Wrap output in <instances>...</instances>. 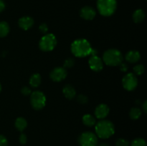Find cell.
<instances>
[{
    "instance_id": "cell-1",
    "label": "cell",
    "mask_w": 147,
    "mask_h": 146,
    "mask_svg": "<svg viewBox=\"0 0 147 146\" xmlns=\"http://www.w3.org/2000/svg\"><path fill=\"white\" fill-rule=\"evenodd\" d=\"M92 47L90 42L85 39H78L71 44L70 50L74 56L85 57L91 54Z\"/></svg>"
},
{
    "instance_id": "cell-2",
    "label": "cell",
    "mask_w": 147,
    "mask_h": 146,
    "mask_svg": "<svg viewBox=\"0 0 147 146\" xmlns=\"http://www.w3.org/2000/svg\"><path fill=\"white\" fill-rule=\"evenodd\" d=\"M96 135L102 139L109 138L115 133V127L113 123L109 120H101L96 123Z\"/></svg>"
},
{
    "instance_id": "cell-3",
    "label": "cell",
    "mask_w": 147,
    "mask_h": 146,
    "mask_svg": "<svg viewBox=\"0 0 147 146\" xmlns=\"http://www.w3.org/2000/svg\"><path fill=\"white\" fill-rule=\"evenodd\" d=\"M103 60L106 64L111 67L119 66L123 60L122 53L116 49H110L106 50L103 55Z\"/></svg>"
},
{
    "instance_id": "cell-4",
    "label": "cell",
    "mask_w": 147,
    "mask_h": 146,
    "mask_svg": "<svg viewBox=\"0 0 147 146\" xmlns=\"http://www.w3.org/2000/svg\"><path fill=\"white\" fill-rule=\"evenodd\" d=\"M117 7L116 0H98L97 8L99 13L104 17H110L114 14Z\"/></svg>"
},
{
    "instance_id": "cell-5",
    "label": "cell",
    "mask_w": 147,
    "mask_h": 146,
    "mask_svg": "<svg viewBox=\"0 0 147 146\" xmlns=\"http://www.w3.org/2000/svg\"><path fill=\"white\" fill-rule=\"evenodd\" d=\"M57 45V39L53 34H45L39 42V47L43 52H50Z\"/></svg>"
},
{
    "instance_id": "cell-6",
    "label": "cell",
    "mask_w": 147,
    "mask_h": 146,
    "mask_svg": "<svg viewBox=\"0 0 147 146\" xmlns=\"http://www.w3.org/2000/svg\"><path fill=\"white\" fill-rule=\"evenodd\" d=\"M30 103L32 108L34 110H42L46 104L45 95L40 91L32 92L30 94Z\"/></svg>"
},
{
    "instance_id": "cell-7",
    "label": "cell",
    "mask_w": 147,
    "mask_h": 146,
    "mask_svg": "<svg viewBox=\"0 0 147 146\" xmlns=\"http://www.w3.org/2000/svg\"><path fill=\"white\" fill-rule=\"evenodd\" d=\"M78 143L80 146H97L98 137L92 132H85L79 137Z\"/></svg>"
},
{
    "instance_id": "cell-8",
    "label": "cell",
    "mask_w": 147,
    "mask_h": 146,
    "mask_svg": "<svg viewBox=\"0 0 147 146\" xmlns=\"http://www.w3.org/2000/svg\"><path fill=\"white\" fill-rule=\"evenodd\" d=\"M122 84L125 90L128 91H133L138 85V80L136 74L134 73H128L122 80Z\"/></svg>"
},
{
    "instance_id": "cell-9",
    "label": "cell",
    "mask_w": 147,
    "mask_h": 146,
    "mask_svg": "<svg viewBox=\"0 0 147 146\" xmlns=\"http://www.w3.org/2000/svg\"><path fill=\"white\" fill-rule=\"evenodd\" d=\"M67 70L64 67H57L53 69L50 74L51 80L54 82H60L67 77Z\"/></svg>"
},
{
    "instance_id": "cell-10",
    "label": "cell",
    "mask_w": 147,
    "mask_h": 146,
    "mask_svg": "<svg viewBox=\"0 0 147 146\" xmlns=\"http://www.w3.org/2000/svg\"><path fill=\"white\" fill-rule=\"evenodd\" d=\"M88 64L90 68L94 72H100L103 70V61L97 55H91L88 60Z\"/></svg>"
},
{
    "instance_id": "cell-11",
    "label": "cell",
    "mask_w": 147,
    "mask_h": 146,
    "mask_svg": "<svg viewBox=\"0 0 147 146\" xmlns=\"http://www.w3.org/2000/svg\"><path fill=\"white\" fill-rule=\"evenodd\" d=\"M80 17L83 19L86 20H92L95 18L96 15V10L91 7H88V6H86V7H83V8L80 9Z\"/></svg>"
},
{
    "instance_id": "cell-12",
    "label": "cell",
    "mask_w": 147,
    "mask_h": 146,
    "mask_svg": "<svg viewBox=\"0 0 147 146\" xmlns=\"http://www.w3.org/2000/svg\"><path fill=\"white\" fill-rule=\"evenodd\" d=\"M109 111H110V110H109V107L107 104H100L98 105L95 110V115L98 119L102 120V119H104L107 117Z\"/></svg>"
},
{
    "instance_id": "cell-13",
    "label": "cell",
    "mask_w": 147,
    "mask_h": 146,
    "mask_svg": "<svg viewBox=\"0 0 147 146\" xmlns=\"http://www.w3.org/2000/svg\"><path fill=\"white\" fill-rule=\"evenodd\" d=\"M19 27L23 30H28L34 24V19L28 16L21 17L18 21Z\"/></svg>"
},
{
    "instance_id": "cell-14",
    "label": "cell",
    "mask_w": 147,
    "mask_h": 146,
    "mask_svg": "<svg viewBox=\"0 0 147 146\" xmlns=\"http://www.w3.org/2000/svg\"><path fill=\"white\" fill-rule=\"evenodd\" d=\"M125 59L126 61L130 63H136L141 59V54L136 50H131L126 53Z\"/></svg>"
},
{
    "instance_id": "cell-15",
    "label": "cell",
    "mask_w": 147,
    "mask_h": 146,
    "mask_svg": "<svg viewBox=\"0 0 147 146\" xmlns=\"http://www.w3.org/2000/svg\"><path fill=\"white\" fill-rule=\"evenodd\" d=\"M63 92L65 97L68 100H72L76 96V91L74 87L70 84H66L63 89Z\"/></svg>"
},
{
    "instance_id": "cell-16",
    "label": "cell",
    "mask_w": 147,
    "mask_h": 146,
    "mask_svg": "<svg viewBox=\"0 0 147 146\" xmlns=\"http://www.w3.org/2000/svg\"><path fill=\"white\" fill-rule=\"evenodd\" d=\"M133 20L135 23H141L144 21L145 18V13L142 9H137L134 12Z\"/></svg>"
},
{
    "instance_id": "cell-17",
    "label": "cell",
    "mask_w": 147,
    "mask_h": 146,
    "mask_svg": "<svg viewBox=\"0 0 147 146\" xmlns=\"http://www.w3.org/2000/svg\"><path fill=\"white\" fill-rule=\"evenodd\" d=\"M42 78L40 74H39L38 73H36V74H32V75L30 77V84L32 87H38L40 86V84H41Z\"/></svg>"
},
{
    "instance_id": "cell-18",
    "label": "cell",
    "mask_w": 147,
    "mask_h": 146,
    "mask_svg": "<svg viewBox=\"0 0 147 146\" xmlns=\"http://www.w3.org/2000/svg\"><path fill=\"white\" fill-rule=\"evenodd\" d=\"M27 122L24 117H18L15 121V127L19 131L22 132L27 127Z\"/></svg>"
},
{
    "instance_id": "cell-19",
    "label": "cell",
    "mask_w": 147,
    "mask_h": 146,
    "mask_svg": "<svg viewBox=\"0 0 147 146\" xmlns=\"http://www.w3.org/2000/svg\"><path fill=\"white\" fill-rule=\"evenodd\" d=\"M83 123L85 125L88 126V127H92L96 125V118L91 115H85L83 117Z\"/></svg>"
},
{
    "instance_id": "cell-20",
    "label": "cell",
    "mask_w": 147,
    "mask_h": 146,
    "mask_svg": "<svg viewBox=\"0 0 147 146\" xmlns=\"http://www.w3.org/2000/svg\"><path fill=\"white\" fill-rule=\"evenodd\" d=\"M9 25L6 21H0V37H4L9 32Z\"/></svg>"
},
{
    "instance_id": "cell-21",
    "label": "cell",
    "mask_w": 147,
    "mask_h": 146,
    "mask_svg": "<svg viewBox=\"0 0 147 146\" xmlns=\"http://www.w3.org/2000/svg\"><path fill=\"white\" fill-rule=\"evenodd\" d=\"M141 115H142V110L139 107H133L131 109L129 112V116L131 120H138L141 117Z\"/></svg>"
},
{
    "instance_id": "cell-22",
    "label": "cell",
    "mask_w": 147,
    "mask_h": 146,
    "mask_svg": "<svg viewBox=\"0 0 147 146\" xmlns=\"http://www.w3.org/2000/svg\"><path fill=\"white\" fill-rule=\"evenodd\" d=\"M131 146H147V145L144 139L136 138L131 142Z\"/></svg>"
},
{
    "instance_id": "cell-23",
    "label": "cell",
    "mask_w": 147,
    "mask_h": 146,
    "mask_svg": "<svg viewBox=\"0 0 147 146\" xmlns=\"http://www.w3.org/2000/svg\"><path fill=\"white\" fill-rule=\"evenodd\" d=\"M145 68L143 64H137L134 67V72L136 75H141L144 72Z\"/></svg>"
},
{
    "instance_id": "cell-24",
    "label": "cell",
    "mask_w": 147,
    "mask_h": 146,
    "mask_svg": "<svg viewBox=\"0 0 147 146\" xmlns=\"http://www.w3.org/2000/svg\"><path fill=\"white\" fill-rule=\"evenodd\" d=\"M75 64V60L73 58H68L67 60H65L64 64H63V67L65 69H69L71 68L74 66Z\"/></svg>"
},
{
    "instance_id": "cell-25",
    "label": "cell",
    "mask_w": 147,
    "mask_h": 146,
    "mask_svg": "<svg viewBox=\"0 0 147 146\" xmlns=\"http://www.w3.org/2000/svg\"><path fill=\"white\" fill-rule=\"evenodd\" d=\"M76 100H77V102L80 104H85L88 102V98L86 95H84V94H79V95L77 96L76 97Z\"/></svg>"
},
{
    "instance_id": "cell-26",
    "label": "cell",
    "mask_w": 147,
    "mask_h": 146,
    "mask_svg": "<svg viewBox=\"0 0 147 146\" xmlns=\"http://www.w3.org/2000/svg\"><path fill=\"white\" fill-rule=\"evenodd\" d=\"M129 142L123 138H119L116 140V146H129Z\"/></svg>"
},
{
    "instance_id": "cell-27",
    "label": "cell",
    "mask_w": 147,
    "mask_h": 146,
    "mask_svg": "<svg viewBox=\"0 0 147 146\" xmlns=\"http://www.w3.org/2000/svg\"><path fill=\"white\" fill-rule=\"evenodd\" d=\"M21 92L23 95L28 96V95H30V94H31L32 90L30 87H27V86H24V87H23L21 89Z\"/></svg>"
},
{
    "instance_id": "cell-28",
    "label": "cell",
    "mask_w": 147,
    "mask_h": 146,
    "mask_svg": "<svg viewBox=\"0 0 147 146\" xmlns=\"http://www.w3.org/2000/svg\"><path fill=\"white\" fill-rule=\"evenodd\" d=\"M39 29H40V32L42 33V34H47V31H48V27H47V24H45V23H42V24H41L40 25V27H39Z\"/></svg>"
},
{
    "instance_id": "cell-29",
    "label": "cell",
    "mask_w": 147,
    "mask_h": 146,
    "mask_svg": "<svg viewBox=\"0 0 147 146\" xmlns=\"http://www.w3.org/2000/svg\"><path fill=\"white\" fill-rule=\"evenodd\" d=\"M0 146H8V140L2 135H0Z\"/></svg>"
},
{
    "instance_id": "cell-30",
    "label": "cell",
    "mask_w": 147,
    "mask_h": 146,
    "mask_svg": "<svg viewBox=\"0 0 147 146\" xmlns=\"http://www.w3.org/2000/svg\"><path fill=\"white\" fill-rule=\"evenodd\" d=\"M19 141L21 143L22 145H24L27 141V135L24 133H21L20 135V137H19Z\"/></svg>"
},
{
    "instance_id": "cell-31",
    "label": "cell",
    "mask_w": 147,
    "mask_h": 146,
    "mask_svg": "<svg viewBox=\"0 0 147 146\" xmlns=\"http://www.w3.org/2000/svg\"><path fill=\"white\" fill-rule=\"evenodd\" d=\"M119 66H120V70H121L122 72H126L128 70V65L126 64V63L122 62Z\"/></svg>"
},
{
    "instance_id": "cell-32",
    "label": "cell",
    "mask_w": 147,
    "mask_h": 146,
    "mask_svg": "<svg viewBox=\"0 0 147 146\" xmlns=\"http://www.w3.org/2000/svg\"><path fill=\"white\" fill-rule=\"evenodd\" d=\"M4 9H5V4L3 0H0V12H1Z\"/></svg>"
},
{
    "instance_id": "cell-33",
    "label": "cell",
    "mask_w": 147,
    "mask_h": 146,
    "mask_svg": "<svg viewBox=\"0 0 147 146\" xmlns=\"http://www.w3.org/2000/svg\"><path fill=\"white\" fill-rule=\"evenodd\" d=\"M142 108H143V110L144 112V113H147V101H144V102L143 103V104H142Z\"/></svg>"
},
{
    "instance_id": "cell-34",
    "label": "cell",
    "mask_w": 147,
    "mask_h": 146,
    "mask_svg": "<svg viewBox=\"0 0 147 146\" xmlns=\"http://www.w3.org/2000/svg\"><path fill=\"white\" fill-rule=\"evenodd\" d=\"M98 146H109V145L107 144V143H101V144L98 145Z\"/></svg>"
},
{
    "instance_id": "cell-35",
    "label": "cell",
    "mask_w": 147,
    "mask_h": 146,
    "mask_svg": "<svg viewBox=\"0 0 147 146\" xmlns=\"http://www.w3.org/2000/svg\"><path fill=\"white\" fill-rule=\"evenodd\" d=\"M1 84H0V92H1Z\"/></svg>"
}]
</instances>
